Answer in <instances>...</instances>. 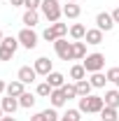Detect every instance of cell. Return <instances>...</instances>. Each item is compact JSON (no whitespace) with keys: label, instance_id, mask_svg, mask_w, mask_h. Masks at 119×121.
<instances>
[{"label":"cell","instance_id":"obj_1","mask_svg":"<svg viewBox=\"0 0 119 121\" xmlns=\"http://www.w3.org/2000/svg\"><path fill=\"white\" fill-rule=\"evenodd\" d=\"M105 107V100L103 95H84V98H79V112H84V114H101V109Z\"/></svg>","mask_w":119,"mask_h":121},{"label":"cell","instance_id":"obj_2","mask_svg":"<svg viewBox=\"0 0 119 121\" xmlns=\"http://www.w3.org/2000/svg\"><path fill=\"white\" fill-rule=\"evenodd\" d=\"M42 14L49 23H56L63 14V7L59 5V0H42Z\"/></svg>","mask_w":119,"mask_h":121},{"label":"cell","instance_id":"obj_3","mask_svg":"<svg viewBox=\"0 0 119 121\" xmlns=\"http://www.w3.org/2000/svg\"><path fill=\"white\" fill-rule=\"evenodd\" d=\"M82 65H84V70L91 72V75H93V72H101L105 68V56L98 54V51H96V54H87L84 60H82Z\"/></svg>","mask_w":119,"mask_h":121},{"label":"cell","instance_id":"obj_4","mask_svg":"<svg viewBox=\"0 0 119 121\" xmlns=\"http://www.w3.org/2000/svg\"><path fill=\"white\" fill-rule=\"evenodd\" d=\"M65 33H68V23H61V21H56V23H51L49 28L42 33V37H45L47 42H56L59 37H65Z\"/></svg>","mask_w":119,"mask_h":121},{"label":"cell","instance_id":"obj_5","mask_svg":"<svg viewBox=\"0 0 119 121\" xmlns=\"http://www.w3.org/2000/svg\"><path fill=\"white\" fill-rule=\"evenodd\" d=\"M54 51L61 60H73V42H68L65 37H59L54 42Z\"/></svg>","mask_w":119,"mask_h":121},{"label":"cell","instance_id":"obj_6","mask_svg":"<svg viewBox=\"0 0 119 121\" xmlns=\"http://www.w3.org/2000/svg\"><path fill=\"white\" fill-rule=\"evenodd\" d=\"M16 47H19V40L16 37H5L0 42V60H12Z\"/></svg>","mask_w":119,"mask_h":121},{"label":"cell","instance_id":"obj_7","mask_svg":"<svg viewBox=\"0 0 119 121\" xmlns=\"http://www.w3.org/2000/svg\"><path fill=\"white\" fill-rule=\"evenodd\" d=\"M16 40H19V44L26 47V49H35V47H37V35H35L33 28H23L16 35Z\"/></svg>","mask_w":119,"mask_h":121},{"label":"cell","instance_id":"obj_8","mask_svg":"<svg viewBox=\"0 0 119 121\" xmlns=\"http://www.w3.org/2000/svg\"><path fill=\"white\" fill-rule=\"evenodd\" d=\"M35 77H37V72H35V68H30V65L19 68V72H16V79H19V82H23V84H33V82H35Z\"/></svg>","mask_w":119,"mask_h":121},{"label":"cell","instance_id":"obj_9","mask_svg":"<svg viewBox=\"0 0 119 121\" xmlns=\"http://www.w3.org/2000/svg\"><path fill=\"white\" fill-rule=\"evenodd\" d=\"M33 68H35V72H37V75H42V77H47L49 72H54V70H51V60L47 58V56H40V58L35 60V65H33Z\"/></svg>","mask_w":119,"mask_h":121},{"label":"cell","instance_id":"obj_10","mask_svg":"<svg viewBox=\"0 0 119 121\" xmlns=\"http://www.w3.org/2000/svg\"><path fill=\"white\" fill-rule=\"evenodd\" d=\"M5 93H7V95H12V98H19V95H23V93H26V84H23V82H19V79H14V82H9V84H7Z\"/></svg>","mask_w":119,"mask_h":121},{"label":"cell","instance_id":"obj_11","mask_svg":"<svg viewBox=\"0 0 119 121\" xmlns=\"http://www.w3.org/2000/svg\"><path fill=\"white\" fill-rule=\"evenodd\" d=\"M96 23H98L101 30H112L114 28V19H112V14H107V12H101V14L96 16Z\"/></svg>","mask_w":119,"mask_h":121},{"label":"cell","instance_id":"obj_12","mask_svg":"<svg viewBox=\"0 0 119 121\" xmlns=\"http://www.w3.org/2000/svg\"><path fill=\"white\" fill-rule=\"evenodd\" d=\"M49 100H51V107H56V109L68 103V98H65L63 89H54V91H51V95H49Z\"/></svg>","mask_w":119,"mask_h":121},{"label":"cell","instance_id":"obj_13","mask_svg":"<svg viewBox=\"0 0 119 121\" xmlns=\"http://www.w3.org/2000/svg\"><path fill=\"white\" fill-rule=\"evenodd\" d=\"M16 107H21L19 105V98H12V95L2 98V112H5V114H12V117H14Z\"/></svg>","mask_w":119,"mask_h":121},{"label":"cell","instance_id":"obj_14","mask_svg":"<svg viewBox=\"0 0 119 121\" xmlns=\"http://www.w3.org/2000/svg\"><path fill=\"white\" fill-rule=\"evenodd\" d=\"M84 40H87V44H101V42H103V30H101V28H91V30H87Z\"/></svg>","mask_w":119,"mask_h":121},{"label":"cell","instance_id":"obj_15","mask_svg":"<svg viewBox=\"0 0 119 121\" xmlns=\"http://www.w3.org/2000/svg\"><path fill=\"white\" fill-rule=\"evenodd\" d=\"M103 100H105V105H107V107H114V109H119V89L107 91V93L103 95Z\"/></svg>","mask_w":119,"mask_h":121},{"label":"cell","instance_id":"obj_16","mask_svg":"<svg viewBox=\"0 0 119 121\" xmlns=\"http://www.w3.org/2000/svg\"><path fill=\"white\" fill-rule=\"evenodd\" d=\"M75 86H77V95L79 98H84V95H91V82L89 79H79V82H75Z\"/></svg>","mask_w":119,"mask_h":121},{"label":"cell","instance_id":"obj_17","mask_svg":"<svg viewBox=\"0 0 119 121\" xmlns=\"http://www.w3.org/2000/svg\"><path fill=\"white\" fill-rule=\"evenodd\" d=\"M63 14L68 16V19H77V16L82 14V7L77 2H68V5H63Z\"/></svg>","mask_w":119,"mask_h":121},{"label":"cell","instance_id":"obj_18","mask_svg":"<svg viewBox=\"0 0 119 121\" xmlns=\"http://www.w3.org/2000/svg\"><path fill=\"white\" fill-rule=\"evenodd\" d=\"M47 82H49L51 89H61V86L65 84V77L61 75V72H49V75H47Z\"/></svg>","mask_w":119,"mask_h":121},{"label":"cell","instance_id":"obj_19","mask_svg":"<svg viewBox=\"0 0 119 121\" xmlns=\"http://www.w3.org/2000/svg\"><path fill=\"white\" fill-rule=\"evenodd\" d=\"M23 23H26V28H33V26H37V21H40V14L35 12V9H26V14L21 19Z\"/></svg>","mask_w":119,"mask_h":121},{"label":"cell","instance_id":"obj_20","mask_svg":"<svg viewBox=\"0 0 119 121\" xmlns=\"http://www.w3.org/2000/svg\"><path fill=\"white\" fill-rule=\"evenodd\" d=\"M87 56V44L84 42H79V40H75L73 42V60H79Z\"/></svg>","mask_w":119,"mask_h":121},{"label":"cell","instance_id":"obj_21","mask_svg":"<svg viewBox=\"0 0 119 121\" xmlns=\"http://www.w3.org/2000/svg\"><path fill=\"white\" fill-rule=\"evenodd\" d=\"M89 82H91V86H93V89H103V86H105V82H107V77H105L103 72H93Z\"/></svg>","mask_w":119,"mask_h":121},{"label":"cell","instance_id":"obj_22","mask_svg":"<svg viewBox=\"0 0 119 121\" xmlns=\"http://www.w3.org/2000/svg\"><path fill=\"white\" fill-rule=\"evenodd\" d=\"M70 79H75V82L87 79V70H84V65H73V68H70Z\"/></svg>","mask_w":119,"mask_h":121},{"label":"cell","instance_id":"obj_23","mask_svg":"<svg viewBox=\"0 0 119 121\" xmlns=\"http://www.w3.org/2000/svg\"><path fill=\"white\" fill-rule=\"evenodd\" d=\"M101 121H117V109L105 105L103 109H101Z\"/></svg>","mask_w":119,"mask_h":121},{"label":"cell","instance_id":"obj_24","mask_svg":"<svg viewBox=\"0 0 119 121\" xmlns=\"http://www.w3.org/2000/svg\"><path fill=\"white\" fill-rule=\"evenodd\" d=\"M87 35V28L82 26V23H75V26H70V37L73 40H82Z\"/></svg>","mask_w":119,"mask_h":121},{"label":"cell","instance_id":"obj_25","mask_svg":"<svg viewBox=\"0 0 119 121\" xmlns=\"http://www.w3.org/2000/svg\"><path fill=\"white\" fill-rule=\"evenodd\" d=\"M19 105L26 107V109H30V107L35 105V95H33V93H23V95H19Z\"/></svg>","mask_w":119,"mask_h":121},{"label":"cell","instance_id":"obj_26","mask_svg":"<svg viewBox=\"0 0 119 121\" xmlns=\"http://www.w3.org/2000/svg\"><path fill=\"white\" fill-rule=\"evenodd\" d=\"M82 112L79 109H68L63 117H61V121H82V117H79Z\"/></svg>","mask_w":119,"mask_h":121},{"label":"cell","instance_id":"obj_27","mask_svg":"<svg viewBox=\"0 0 119 121\" xmlns=\"http://www.w3.org/2000/svg\"><path fill=\"white\" fill-rule=\"evenodd\" d=\"M61 89H63V93H65V98H68V100H70V98H79V95H77V86H75V84H63Z\"/></svg>","mask_w":119,"mask_h":121},{"label":"cell","instance_id":"obj_28","mask_svg":"<svg viewBox=\"0 0 119 121\" xmlns=\"http://www.w3.org/2000/svg\"><path fill=\"white\" fill-rule=\"evenodd\" d=\"M51 86H49V82H42V84H37V95H42V98H49L51 95Z\"/></svg>","mask_w":119,"mask_h":121},{"label":"cell","instance_id":"obj_29","mask_svg":"<svg viewBox=\"0 0 119 121\" xmlns=\"http://www.w3.org/2000/svg\"><path fill=\"white\" fill-rule=\"evenodd\" d=\"M105 77H107V82H114V84H117V89H119V68H110Z\"/></svg>","mask_w":119,"mask_h":121},{"label":"cell","instance_id":"obj_30","mask_svg":"<svg viewBox=\"0 0 119 121\" xmlns=\"http://www.w3.org/2000/svg\"><path fill=\"white\" fill-rule=\"evenodd\" d=\"M45 117H47V121H61L59 112H56V107H51V109H45Z\"/></svg>","mask_w":119,"mask_h":121},{"label":"cell","instance_id":"obj_31","mask_svg":"<svg viewBox=\"0 0 119 121\" xmlns=\"http://www.w3.org/2000/svg\"><path fill=\"white\" fill-rule=\"evenodd\" d=\"M23 7H26V9H35V12H37V7H42V0H23Z\"/></svg>","mask_w":119,"mask_h":121},{"label":"cell","instance_id":"obj_32","mask_svg":"<svg viewBox=\"0 0 119 121\" xmlns=\"http://www.w3.org/2000/svg\"><path fill=\"white\" fill-rule=\"evenodd\" d=\"M30 121H47V117H45V112H37V114L30 117Z\"/></svg>","mask_w":119,"mask_h":121},{"label":"cell","instance_id":"obj_33","mask_svg":"<svg viewBox=\"0 0 119 121\" xmlns=\"http://www.w3.org/2000/svg\"><path fill=\"white\" fill-rule=\"evenodd\" d=\"M112 19H114V23H119V7L114 9V12H112Z\"/></svg>","mask_w":119,"mask_h":121},{"label":"cell","instance_id":"obj_34","mask_svg":"<svg viewBox=\"0 0 119 121\" xmlns=\"http://www.w3.org/2000/svg\"><path fill=\"white\" fill-rule=\"evenodd\" d=\"M12 2V7H19V5H23V0H9Z\"/></svg>","mask_w":119,"mask_h":121},{"label":"cell","instance_id":"obj_35","mask_svg":"<svg viewBox=\"0 0 119 121\" xmlns=\"http://www.w3.org/2000/svg\"><path fill=\"white\" fill-rule=\"evenodd\" d=\"M5 89H7V84H5V82L0 79V93H5Z\"/></svg>","mask_w":119,"mask_h":121},{"label":"cell","instance_id":"obj_36","mask_svg":"<svg viewBox=\"0 0 119 121\" xmlns=\"http://www.w3.org/2000/svg\"><path fill=\"white\" fill-rule=\"evenodd\" d=\"M0 121H16V119H14V117H12V114H9V117H2V119H0Z\"/></svg>","mask_w":119,"mask_h":121},{"label":"cell","instance_id":"obj_37","mask_svg":"<svg viewBox=\"0 0 119 121\" xmlns=\"http://www.w3.org/2000/svg\"><path fill=\"white\" fill-rule=\"evenodd\" d=\"M2 40H5V35H2V30H0V42H2Z\"/></svg>","mask_w":119,"mask_h":121},{"label":"cell","instance_id":"obj_38","mask_svg":"<svg viewBox=\"0 0 119 121\" xmlns=\"http://www.w3.org/2000/svg\"><path fill=\"white\" fill-rule=\"evenodd\" d=\"M2 114H5V112H2V105H0V119H2Z\"/></svg>","mask_w":119,"mask_h":121},{"label":"cell","instance_id":"obj_39","mask_svg":"<svg viewBox=\"0 0 119 121\" xmlns=\"http://www.w3.org/2000/svg\"><path fill=\"white\" fill-rule=\"evenodd\" d=\"M68 2H77V0H68Z\"/></svg>","mask_w":119,"mask_h":121}]
</instances>
